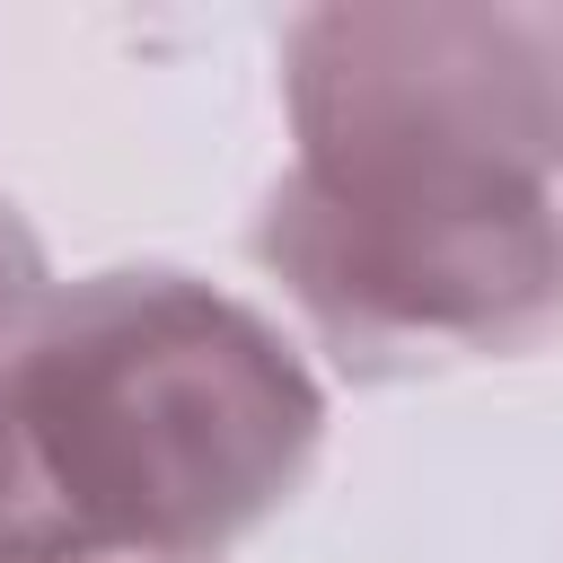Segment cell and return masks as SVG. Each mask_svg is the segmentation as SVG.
<instances>
[{
    "label": "cell",
    "mask_w": 563,
    "mask_h": 563,
    "mask_svg": "<svg viewBox=\"0 0 563 563\" xmlns=\"http://www.w3.org/2000/svg\"><path fill=\"white\" fill-rule=\"evenodd\" d=\"M290 123L255 246L334 343L422 361L563 317V18H299Z\"/></svg>",
    "instance_id": "1"
},
{
    "label": "cell",
    "mask_w": 563,
    "mask_h": 563,
    "mask_svg": "<svg viewBox=\"0 0 563 563\" xmlns=\"http://www.w3.org/2000/svg\"><path fill=\"white\" fill-rule=\"evenodd\" d=\"M317 440L299 361L176 273L35 299L0 343V563H194Z\"/></svg>",
    "instance_id": "2"
}]
</instances>
